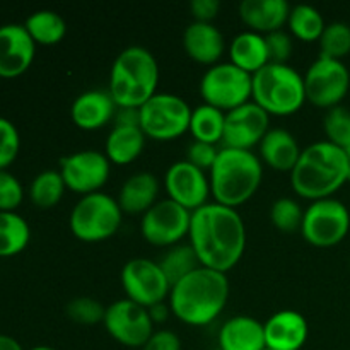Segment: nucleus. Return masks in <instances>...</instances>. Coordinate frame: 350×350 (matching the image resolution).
Masks as SVG:
<instances>
[{
  "label": "nucleus",
  "mask_w": 350,
  "mask_h": 350,
  "mask_svg": "<svg viewBox=\"0 0 350 350\" xmlns=\"http://www.w3.org/2000/svg\"><path fill=\"white\" fill-rule=\"evenodd\" d=\"M191 248L202 267L228 273L241 260L246 248V228L236 208L207 204L191 212Z\"/></svg>",
  "instance_id": "obj_1"
},
{
  "label": "nucleus",
  "mask_w": 350,
  "mask_h": 350,
  "mask_svg": "<svg viewBox=\"0 0 350 350\" xmlns=\"http://www.w3.org/2000/svg\"><path fill=\"white\" fill-rule=\"evenodd\" d=\"M228 299V275L207 267H198L171 287L170 308L183 323L207 327L224 311Z\"/></svg>",
  "instance_id": "obj_2"
},
{
  "label": "nucleus",
  "mask_w": 350,
  "mask_h": 350,
  "mask_svg": "<svg viewBox=\"0 0 350 350\" xmlns=\"http://www.w3.org/2000/svg\"><path fill=\"white\" fill-rule=\"evenodd\" d=\"M347 181V152L328 140H320L303 149L299 161L291 171L293 190L311 202L332 198Z\"/></svg>",
  "instance_id": "obj_3"
},
{
  "label": "nucleus",
  "mask_w": 350,
  "mask_h": 350,
  "mask_svg": "<svg viewBox=\"0 0 350 350\" xmlns=\"http://www.w3.org/2000/svg\"><path fill=\"white\" fill-rule=\"evenodd\" d=\"M262 176V161L253 150L221 147L208 173L211 193L215 204L238 208L258 191Z\"/></svg>",
  "instance_id": "obj_4"
},
{
  "label": "nucleus",
  "mask_w": 350,
  "mask_h": 350,
  "mask_svg": "<svg viewBox=\"0 0 350 350\" xmlns=\"http://www.w3.org/2000/svg\"><path fill=\"white\" fill-rule=\"evenodd\" d=\"M159 65L144 46H129L118 53L109 70L108 92L118 108H137L157 94Z\"/></svg>",
  "instance_id": "obj_5"
},
{
  "label": "nucleus",
  "mask_w": 350,
  "mask_h": 350,
  "mask_svg": "<svg viewBox=\"0 0 350 350\" xmlns=\"http://www.w3.org/2000/svg\"><path fill=\"white\" fill-rule=\"evenodd\" d=\"M252 101L270 116H289L306 103L304 77L287 64H267L253 74Z\"/></svg>",
  "instance_id": "obj_6"
},
{
  "label": "nucleus",
  "mask_w": 350,
  "mask_h": 350,
  "mask_svg": "<svg viewBox=\"0 0 350 350\" xmlns=\"http://www.w3.org/2000/svg\"><path fill=\"white\" fill-rule=\"evenodd\" d=\"M123 212L116 198L105 191L84 195L70 212V231L84 243L106 241L118 232Z\"/></svg>",
  "instance_id": "obj_7"
},
{
  "label": "nucleus",
  "mask_w": 350,
  "mask_h": 350,
  "mask_svg": "<svg viewBox=\"0 0 350 350\" xmlns=\"http://www.w3.org/2000/svg\"><path fill=\"white\" fill-rule=\"evenodd\" d=\"M139 111L140 129L147 139L170 142L190 130L191 108L183 98L171 92H157Z\"/></svg>",
  "instance_id": "obj_8"
},
{
  "label": "nucleus",
  "mask_w": 350,
  "mask_h": 350,
  "mask_svg": "<svg viewBox=\"0 0 350 350\" xmlns=\"http://www.w3.org/2000/svg\"><path fill=\"white\" fill-rule=\"evenodd\" d=\"M253 75L231 62L212 65L200 81V96L205 105L228 113L252 101Z\"/></svg>",
  "instance_id": "obj_9"
},
{
  "label": "nucleus",
  "mask_w": 350,
  "mask_h": 350,
  "mask_svg": "<svg viewBox=\"0 0 350 350\" xmlns=\"http://www.w3.org/2000/svg\"><path fill=\"white\" fill-rule=\"evenodd\" d=\"M350 229V212L344 202L323 198L311 202L304 211L301 234L317 248H332L345 239Z\"/></svg>",
  "instance_id": "obj_10"
},
{
  "label": "nucleus",
  "mask_w": 350,
  "mask_h": 350,
  "mask_svg": "<svg viewBox=\"0 0 350 350\" xmlns=\"http://www.w3.org/2000/svg\"><path fill=\"white\" fill-rule=\"evenodd\" d=\"M304 77L306 101L318 108L332 109L340 106L350 89V72L342 60L320 55L308 67Z\"/></svg>",
  "instance_id": "obj_11"
},
{
  "label": "nucleus",
  "mask_w": 350,
  "mask_h": 350,
  "mask_svg": "<svg viewBox=\"0 0 350 350\" xmlns=\"http://www.w3.org/2000/svg\"><path fill=\"white\" fill-rule=\"evenodd\" d=\"M191 212L171 198L157 200L140 219V232L149 245L176 246L190 232Z\"/></svg>",
  "instance_id": "obj_12"
},
{
  "label": "nucleus",
  "mask_w": 350,
  "mask_h": 350,
  "mask_svg": "<svg viewBox=\"0 0 350 350\" xmlns=\"http://www.w3.org/2000/svg\"><path fill=\"white\" fill-rule=\"evenodd\" d=\"M126 299L149 310L154 304L170 297L171 284L161 270L159 263L149 258H132L123 265L120 273Z\"/></svg>",
  "instance_id": "obj_13"
},
{
  "label": "nucleus",
  "mask_w": 350,
  "mask_h": 350,
  "mask_svg": "<svg viewBox=\"0 0 350 350\" xmlns=\"http://www.w3.org/2000/svg\"><path fill=\"white\" fill-rule=\"evenodd\" d=\"M103 325L113 340L130 349H142L154 334V323L147 308L126 297L106 308Z\"/></svg>",
  "instance_id": "obj_14"
},
{
  "label": "nucleus",
  "mask_w": 350,
  "mask_h": 350,
  "mask_svg": "<svg viewBox=\"0 0 350 350\" xmlns=\"http://www.w3.org/2000/svg\"><path fill=\"white\" fill-rule=\"evenodd\" d=\"M109 173L111 163L105 152L98 150H79L60 161V174L65 187L81 197L101 191V188L108 183Z\"/></svg>",
  "instance_id": "obj_15"
},
{
  "label": "nucleus",
  "mask_w": 350,
  "mask_h": 350,
  "mask_svg": "<svg viewBox=\"0 0 350 350\" xmlns=\"http://www.w3.org/2000/svg\"><path fill=\"white\" fill-rule=\"evenodd\" d=\"M164 188L167 191V198L190 212L207 205L208 197L212 195L207 173L195 167L187 159L176 161L167 167Z\"/></svg>",
  "instance_id": "obj_16"
},
{
  "label": "nucleus",
  "mask_w": 350,
  "mask_h": 350,
  "mask_svg": "<svg viewBox=\"0 0 350 350\" xmlns=\"http://www.w3.org/2000/svg\"><path fill=\"white\" fill-rule=\"evenodd\" d=\"M269 130L270 115L256 103L250 101L226 113L222 147L252 150L255 146H260Z\"/></svg>",
  "instance_id": "obj_17"
},
{
  "label": "nucleus",
  "mask_w": 350,
  "mask_h": 350,
  "mask_svg": "<svg viewBox=\"0 0 350 350\" xmlns=\"http://www.w3.org/2000/svg\"><path fill=\"white\" fill-rule=\"evenodd\" d=\"M36 53V43L24 24L0 26V77L14 79L31 67Z\"/></svg>",
  "instance_id": "obj_18"
},
{
  "label": "nucleus",
  "mask_w": 350,
  "mask_h": 350,
  "mask_svg": "<svg viewBox=\"0 0 350 350\" xmlns=\"http://www.w3.org/2000/svg\"><path fill=\"white\" fill-rule=\"evenodd\" d=\"M265 345L272 350H301L308 340V321L299 311L284 310L263 323Z\"/></svg>",
  "instance_id": "obj_19"
},
{
  "label": "nucleus",
  "mask_w": 350,
  "mask_h": 350,
  "mask_svg": "<svg viewBox=\"0 0 350 350\" xmlns=\"http://www.w3.org/2000/svg\"><path fill=\"white\" fill-rule=\"evenodd\" d=\"M116 109L118 106L113 101L108 91L92 89V91H85L75 98V101L72 103L70 116L75 126L92 132V130H99L113 122Z\"/></svg>",
  "instance_id": "obj_20"
},
{
  "label": "nucleus",
  "mask_w": 350,
  "mask_h": 350,
  "mask_svg": "<svg viewBox=\"0 0 350 350\" xmlns=\"http://www.w3.org/2000/svg\"><path fill=\"white\" fill-rule=\"evenodd\" d=\"M183 48L188 57L202 65H217L224 55V36L211 23H191L183 33Z\"/></svg>",
  "instance_id": "obj_21"
},
{
  "label": "nucleus",
  "mask_w": 350,
  "mask_h": 350,
  "mask_svg": "<svg viewBox=\"0 0 350 350\" xmlns=\"http://www.w3.org/2000/svg\"><path fill=\"white\" fill-rule=\"evenodd\" d=\"M238 10L250 31L267 36L286 26L291 5L286 0H243Z\"/></svg>",
  "instance_id": "obj_22"
},
{
  "label": "nucleus",
  "mask_w": 350,
  "mask_h": 350,
  "mask_svg": "<svg viewBox=\"0 0 350 350\" xmlns=\"http://www.w3.org/2000/svg\"><path fill=\"white\" fill-rule=\"evenodd\" d=\"M219 350H263L265 330L256 318L238 314L226 321L219 330Z\"/></svg>",
  "instance_id": "obj_23"
},
{
  "label": "nucleus",
  "mask_w": 350,
  "mask_h": 350,
  "mask_svg": "<svg viewBox=\"0 0 350 350\" xmlns=\"http://www.w3.org/2000/svg\"><path fill=\"white\" fill-rule=\"evenodd\" d=\"M157 195H159V180L156 174L140 171L126 178L120 188L116 202L125 214L144 215L156 204Z\"/></svg>",
  "instance_id": "obj_24"
},
{
  "label": "nucleus",
  "mask_w": 350,
  "mask_h": 350,
  "mask_svg": "<svg viewBox=\"0 0 350 350\" xmlns=\"http://www.w3.org/2000/svg\"><path fill=\"white\" fill-rule=\"evenodd\" d=\"M260 161L275 171H293L303 149L286 129H270L260 142Z\"/></svg>",
  "instance_id": "obj_25"
},
{
  "label": "nucleus",
  "mask_w": 350,
  "mask_h": 350,
  "mask_svg": "<svg viewBox=\"0 0 350 350\" xmlns=\"http://www.w3.org/2000/svg\"><path fill=\"white\" fill-rule=\"evenodd\" d=\"M231 64L245 70L246 74L253 75L265 67L269 62V51H267L265 36L253 31H243L231 41L229 48Z\"/></svg>",
  "instance_id": "obj_26"
},
{
  "label": "nucleus",
  "mask_w": 350,
  "mask_h": 350,
  "mask_svg": "<svg viewBox=\"0 0 350 350\" xmlns=\"http://www.w3.org/2000/svg\"><path fill=\"white\" fill-rule=\"evenodd\" d=\"M146 133L140 126H113L105 144V154L109 163L126 166L139 159L146 147Z\"/></svg>",
  "instance_id": "obj_27"
},
{
  "label": "nucleus",
  "mask_w": 350,
  "mask_h": 350,
  "mask_svg": "<svg viewBox=\"0 0 350 350\" xmlns=\"http://www.w3.org/2000/svg\"><path fill=\"white\" fill-rule=\"evenodd\" d=\"M224 123L226 113L204 103V105L191 109L190 130L188 132L193 135V140H197V142L217 146V144H222Z\"/></svg>",
  "instance_id": "obj_28"
},
{
  "label": "nucleus",
  "mask_w": 350,
  "mask_h": 350,
  "mask_svg": "<svg viewBox=\"0 0 350 350\" xmlns=\"http://www.w3.org/2000/svg\"><path fill=\"white\" fill-rule=\"evenodd\" d=\"M24 27L36 44L53 46L67 34V23L53 10H36L24 23Z\"/></svg>",
  "instance_id": "obj_29"
},
{
  "label": "nucleus",
  "mask_w": 350,
  "mask_h": 350,
  "mask_svg": "<svg viewBox=\"0 0 350 350\" xmlns=\"http://www.w3.org/2000/svg\"><path fill=\"white\" fill-rule=\"evenodd\" d=\"M31 231L26 219L16 212H0V256H14L24 252Z\"/></svg>",
  "instance_id": "obj_30"
},
{
  "label": "nucleus",
  "mask_w": 350,
  "mask_h": 350,
  "mask_svg": "<svg viewBox=\"0 0 350 350\" xmlns=\"http://www.w3.org/2000/svg\"><path fill=\"white\" fill-rule=\"evenodd\" d=\"M287 26L297 40L311 43V41H320L327 24L320 10L308 3H299V5L291 7Z\"/></svg>",
  "instance_id": "obj_31"
},
{
  "label": "nucleus",
  "mask_w": 350,
  "mask_h": 350,
  "mask_svg": "<svg viewBox=\"0 0 350 350\" xmlns=\"http://www.w3.org/2000/svg\"><path fill=\"white\" fill-rule=\"evenodd\" d=\"M157 263H159L161 270L164 272L171 287L180 282V280H183L187 275H190L198 267H202L200 262H198L197 253L191 248L190 243L188 245L171 246Z\"/></svg>",
  "instance_id": "obj_32"
},
{
  "label": "nucleus",
  "mask_w": 350,
  "mask_h": 350,
  "mask_svg": "<svg viewBox=\"0 0 350 350\" xmlns=\"http://www.w3.org/2000/svg\"><path fill=\"white\" fill-rule=\"evenodd\" d=\"M65 190V181L60 171L48 170L38 174L29 187V198L38 208H51L62 200Z\"/></svg>",
  "instance_id": "obj_33"
},
{
  "label": "nucleus",
  "mask_w": 350,
  "mask_h": 350,
  "mask_svg": "<svg viewBox=\"0 0 350 350\" xmlns=\"http://www.w3.org/2000/svg\"><path fill=\"white\" fill-rule=\"evenodd\" d=\"M320 50L323 57L342 60L350 53V26L347 23L327 24L320 38Z\"/></svg>",
  "instance_id": "obj_34"
},
{
  "label": "nucleus",
  "mask_w": 350,
  "mask_h": 350,
  "mask_svg": "<svg viewBox=\"0 0 350 350\" xmlns=\"http://www.w3.org/2000/svg\"><path fill=\"white\" fill-rule=\"evenodd\" d=\"M304 211L294 198L282 197L275 200L270 208V221L279 229L280 232L293 234V232L301 231L303 226Z\"/></svg>",
  "instance_id": "obj_35"
},
{
  "label": "nucleus",
  "mask_w": 350,
  "mask_h": 350,
  "mask_svg": "<svg viewBox=\"0 0 350 350\" xmlns=\"http://www.w3.org/2000/svg\"><path fill=\"white\" fill-rule=\"evenodd\" d=\"M323 130L328 142L347 150L350 147V109L342 105L328 109L323 118Z\"/></svg>",
  "instance_id": "obj_36"
},
{
  "label": "nucleus",
  "mask_w": 350,
  "mask_h": 350,
  "mask_svg": "<svg viewBox=\"0 0 350 350\" xmlns=\"http://www.w3.org/2000/svg\"><path fill=\"white\" fill-rule=\"evenodd\" d=\"M67 317L72 321L81 325H96L103 323L105 320L106 308L103 306L99 301L92 299V297H74L70 303L67 304Z\"/></svg>",
  "instance_id": "obj_37"
},
{
  "label": "nucleus",
  "mask_w": 350,
  "mask_h": 350,
  "mask_svg": "<svg viewBox=\"0 0 350 350\" xmlns=\"http://www.w3.org/2000/svg\"><path fill=\"white\" fill-rule=\"evenodd\" d=\"M21 149V137L10 120L0 116V171L7 170L16 161Z\"/></svg>",
  "instance_id": "obj_38"
},
{
  "label": "nucleus",
  "mask_w": 350,
  "mask_h": 350,
  "mask_svg": "<svg viewBox=\"0 0 350 350\" xmlns=\"http://www.w3.org/2000/svg\"><path fill=\"white\" fill-rule=\"evenodd\" d=\"M23 198L24 190L19 180L7 170L0 171V212H16Z\"/></svg>",
  "instance_id": "obj_39"
},
{
  "label": "nucleus",
  "mask_w": 350,
  "mask_h": 350,
  "mask_svg": "<svg viewBox=\"0 0 350 350\" xmlns=\"http://www.w3.org/2000/svg\"><path fill=\"white\" fill-rule=\"evenodd\" d=\"M267 51H269L270 64H287V60L293 55V40L286 31H275L265 36Z\"/></svg>",
  "instance_id": "obj_40"
},
{
  "label": "nucleus",
  "mask_w": 350,
  "mask_h": 350,
  "mask_svg": "<svg viewBox=\"0 0 350 350\" xmlns=\"http://www.w3.org/2000/svg\"><path fill=\"white\" fill-rule=\"evenodd\" d=\"M219 150L221 149H217V146L193 140L187 149V161L190 164H193L195 167H198V170L205 171V173L207 171L211 173L212 166H214L215 159L219 156Z\"/></svg>",
  "instance_id": "obj_41"
},
{
  "label": "nucleus",
  "mask_w": 350,
  "mask_h": 350,
  "mask_svg": "<svg viewBox=\"0 0 350 350\" xmlns=\"http://www.w3.org/2000/svg\"><path fill=\"white\" fill-rule=\"evenodd\" d=\"M221 10L219 0H191L190 12L193 16L195 23H211L217 17Z\"/></svg>",
  "instance_id": "obj_42"
},
{
  "label": "nucleus",
  "mask_w": 350,
  "mask_h": 350,
  "mask_svg": "<svg viewBox=\"0 0 350 350\" xmlns=\"http://www.w3.org/2000/svg\"><path fill=\"white\" fill-rule=\"evenodd\" d=\"M142 350H181V340L174 332L157 330L154 332Z\"/></svg>",
  "instance_id": "obj_43"
},
{
  "label": "nucleus",
  "mask_w": 350,
  "mask_h": 350,
  "mask_svg": "<svg viewBox=\"0 0 350 350\" xmlns=\"http://www.w3.org/2000/svg\"><path fill=\"white\" fill-rule=\"evenodd\" d=\"M113 126H140V111L137 108H118Z\"/></svg>",
  "instance_id": "obj_44"
},
{
  "label": "nucleus",
  "mask_w": 350,
  "mask_h": 350,
  "mask_svg": "<svg viewBox=\"0 0 350 350\" xmlns=\"http://www.w3.org/2000/svg\"><path fill=\"white\" fill-rule=\"evenodd\" d=\"M147 311H149V317H150V320H152V323H163V321H166L167 318H170L171 308H170V304L159 303V304H154V306H150Z\"/></svg>",
  "instance_id": "obj_45"
},
{
  "label": "nucleus",
  "mask_w": 350,
  "mask_h": 350,
  "mask_svg": "<svg viewBox=\"0 0 350 350\" xmlns=\"http://www.w3.org/2000/svg\"><path fill=\"white\" fill-rule=\"evenodd\" d=\"M0 350H24L16 338L9 335H0Z\"/></svg>",
  "instance_id": "obj_46"
},
{
  "label": "nucleus",
  "mask_w": 350,
  "mask_h": 350,
  "mask_svg": "<svg viewBox=\"0 0 350 350\" xmlns=\"http://www.w3.org/2000/svg\"><path fill=\"white\" fill-rule=\"evenodd\" d=\"M29 350H57V349L48 347V345H38V347H33V349H29Z\"/></svg>",
  "instance_id": "obj_47"
},
{
  "label": "nucleus",
  "mask_w": 350,
  "mask_h": 350,
  "mask_svg": "<svg viewBox=\"0 0 350 350\" xmlns=\"http://www.w3.org/2000/svg\"><path fill=\"white\" fill-rule=\"evenodd\" d=\"M345 152H347V161H349V181H350V147L347 150H345Z\"/></svg>",
  "instance_id": "obj_48"
},
{
  "label": "nucleus",
  "mask_w": 350,
  "mask_h": 350,
  "mask_svg": "<svg viewBox=\"0 0 350 350\" xmlns=\"http://www.w3.org/2000/svg\"><path fill=\"white\" fill-rule=\"evenodd\" d=\"M263 350H272V349H269V347H265V349H263Z\"/></svg>",
  "instance_id": "obj_49"
},
{
  "label": "nucleus",
  "mask_w": 350,
  "mask_h": 350,
  "mask_svg": "<svg viewBox=\"0 0 350 350\" xmlns=\"http://www.w3.org/2000/svg\"><path fill=\"white\" fill-rule=\"evenodd\" d=\"M217 350H219V349H217Z\"/></svg>",
  "instance_id": "obj_50"
}]
</instances>
